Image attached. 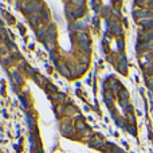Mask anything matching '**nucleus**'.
Returning a JSON list of instances; mask_svg holds the SVG:
<instances>
[{
	"label": "nucleus",
	"mask_w": 153,
	"mask_h": 153,
	"mask_svg": "<svg viewBox=\"0 0 153 153\" xmlns=\"http://www.w3.org/2000/svg\"><path fill=\"white\" fill-rule=\"evenodd\" d=\"M151 38H153V31H149L146 35H144V39L143 40H151Z\"/></svg>",
	"instance_id": "f257e3e1"
}]
</instances>
